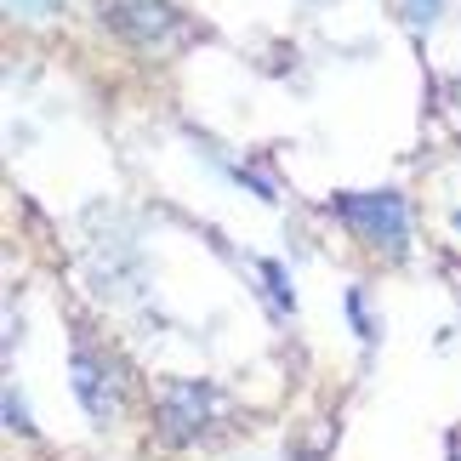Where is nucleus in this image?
<instances>
[{"label":"nucleus","instance_id":"10","mask_svg":"<svg viewBox=\"0 0 461 461\" xmlns=\"http://www.w3.org/2000/svg\"><path fill=\"white\" fill-rule=\"evenodd\" d=\"M456 461H461V438H456Z\"/></svg>","mask_w":461,"mask_h":461},{"label":"nucleus","instance_id":"7","mask_svg":"<svg viewBox=\"0 0 461 461\" xmlns=\"http://www.w3.org/2000/svg\"><path fill=\"white\" fill-rule=\"evenodd\" d=\"M6 428L29 433V411H23V393H12V387H6Z\"/></svg>","mask_w":461,"mask_h":461},{"label":"nucleus","instance_id":"1","mask_svg":"<svg viewBox=\"0 0 461 461\" xmlns=\"http://www.w3.org/2000/svg\"><path fill=\"white\" fill-rule=\"evenodd\" d=\"M330 217H342L365 245H376L387 257H404L411 245V205H404L399 188H359V194H336L325 200Z\"/></svg>","mask_w":461,"mask_h":461},{"label":"nucleus","instance_id":"11","mask_svg":"<svg viewBox=\"0 0 461 461\" xmlns=\"http://www.w3.org/2000/svg\"><path fill=\"white\" fill-rule=\"evenodd\" d=\"M456 228H461V211H456Z\"/></svg>","mask_w":461,"mask_h":461},{"label":"nucleus","instance_id":"5","mask_svg":"<svg viewBox=\"0 0 461 461\" xmlns=\"http://www.w3.org/2000/svg\"><path fill=\"white\" fill-rule=\"evenodd\" d=\"M262 279H268V296H274V308H296V296H291V279H285V268L279 262H262Z\"/></svg>","mask_w":461,"mask_h":461},{"label":"nucleus","instance_id":"9","mask_svg":"<svg viewBox=\"0 0 461 461\" xmlns=\"http://www.w3.org/2000/svg\"><path fill=\"white\" fill-rule=\"evenodd\" d=\"M433 17H438V6H433V0H411V23H421V29H428Z\"/></svg>","mask_w":461,"mask_h":461},{"label":"nucleus","instance_id":"4","mask_svg":"<svg viewBox=\"0 0 461 461\" xmlns=\"http://www.w3.org/2000/svg\"><path fill=\"white\" fill-rule=\"evenodd\" d=\"M103 17L137 46H159L166 34H176V6L171 0H103Z\"/></svg>","mask_w":461,"mask_h":461},{"label":"nucleus","instance_id":"2","mask_svg":"<svg viewBox=\"0 0 461 461\" xmlns=\"http://www.w3.org/2000/svg\"><path fill=\"white\" fill-rule=\"evenodd\" d=\"M211 416H217V387L211 382H166L159 387V433L166 445H194Z\"/></svg>","mask_w":461,"mask_h":461},{"label":"nucleus","instance_id":"8","mask_svg":"<svg viewBox=\"0 0 461 461\" xmlns=\"http://www.w3.org/2000/svg\"><path fill=\"white\" fill-rule=\"evenodd\" d=\"M6 6H12L17 17H46V12H58L63 0H6Z\"/></svg>","mask_w":461,"mask_h":461},{"label":"nucleus","instance_id":"3","mask_svg":"<svg viewBox=\"0 0 461 461\" xmlns=\"http://www.w3.org/2000/svg\"><path fill=\"white\" fill-rule=\"evenodd\" d=\"M68 382H75V399H80V411L97 421V428H109V421L120 416V382H114V370L109 359H97V353H75V370H68Z\"/></svg>","mask_w":461,"mask_h":461},{"label":"nucleus","instance_id":"6","mask_svg":"<svg viewBox=\"0 0 461 461\" xmlns=\"http://www.w3.org/2000/svg\"><path fill=\"white\" fill-rule=\"evenodd\" d=\"M348 319H353V336H359L365 348L376 342V319L365 313V296H359V291H348Z\"/></svg>","mask_w":461,"mask_h":461}]
</instances>
